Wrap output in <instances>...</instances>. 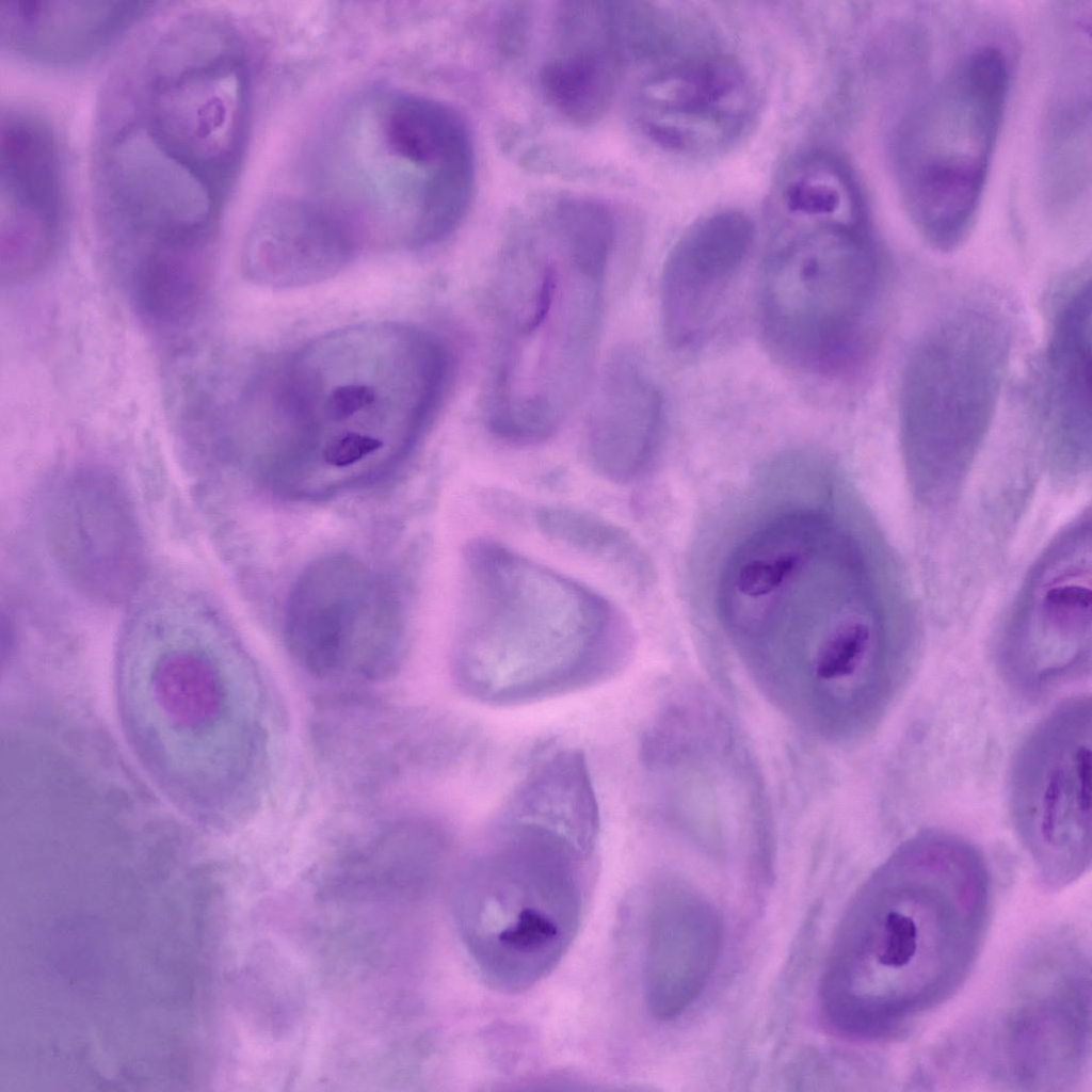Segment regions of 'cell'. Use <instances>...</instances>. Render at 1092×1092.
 Returning <instances> with one entry per match:
<instances>
[{"mask_svg":"<svg viewBox=\"0 0 1092 1092\" xmlns=\"http://www.w3.org/2000/svg\"><path fill=\"white\" fill-rule=\"evenodd\" d=\"M728 553L726 631L774 704L836 741L868 736L909 684L906 638L873 619L855 543L829 512L768 511Z\"/></svg>","mask_w":1092,"mask_h":1092,"instance_id":"1","label":"cell"},{"mask_svg":"<svg viewBox=\"0 0 1092 1092\" xmlns=\"http://www.w3.org/2000/svg\"><path fill=\"white\" fill-rule=\"evenodd\" d=\"M989 873L961 835L922 830L874 870L846 912L820 986L842 1034L874 1039L949 996L985 929Z\"/></svg>","mask_w":1092,"mask_h":1092,"instance_id":"2","label":"cell"},{"mask_svg":"<svg viewBox=\"0 0 1092 1092\" xmlns=\"http://www.w3.org/2000/svg\"><path fill=\"white\" fill-rule=\"evenodd\" d=\"M250 111L244 90L210 65L131 61L100 112L96 206L148 236L215 230L242 162Z\"/></svg>","mask_w":1092,"mask_h":1092,"instance_id":"3","label":"cell"},{"mask_svg":"<svg viewBox=\"0 0 1092 1092\" xmlns=\"http://www.w3.org/2000/svg\"><path fill=\"white\" fill-rule=\"evenodd\" d=\"M318 155L316 202L358 243L438 242L471 203L476 161L467 123L424 96L364 93L332 121Z\"/></svg>","mask_w":1092,"mask_h":1092,"instance_id":"4","label":"cell"},{"mask_svg":"<svg viewBox=\"0 0 1092 1092\" xmlns=\"http://www.w3.org/2000/svg\"><path fill=\"white\" fill-rule=\"evenodd\" d=\"M468 573L457 679L469 695L533 702L595 685L625 661L629 641L615 613L579 583L485 541L470 548Z\"/></svg>","mask_w":1092,"mask_h":1092,"instance_id":"5","label":"cell"},{"mask_svg":"<svg viewBox=\"0 0 1092 1092\" xmlns=\"http://www.w3.org/2000/svg\"><path fill=\"white\" fill-rule=\"evenodd\" d=\"M593 854L556 831L503 818L462 869L455 922L488 986L520 993L559 964L580 928Z\"/></svg>","mask_w":1092,"mask_h":1092,"instance_id":"6","label":"cell"},{"mask_svg":"<svg viewBox=\"0 0 1092 1092\" xmlns=\"http://www.w3.org/2000/svg\"><path fill=\"white\" fill-rule=\"evenodd\" d=\"M884 289L869 215L770 222L760 323L767 346L788 367L833 380L858 372L877 346Z\"/></svg>","mask_w":1092,"mask_h":1092,"instance_id":"7","label":"cell"},{"mask_svg":"<svg viewBox=\"0 0 1092 1092\" xmlns=\"http://www.w3.org/2000/svg\"><path fill=\"white\" fill-rule=\"evenodd\" d=\"M1009 65L994 46L960 58L897 127L893 163L913 225L934 248L969 232L1002 123Z\"/></svg>","mask_w":1092,"mask_h":1092,"instance_id":"8","label":"cell"},{"mask_svg":"<svg viewBox=\"0 0 1092 1092\" xmlns=\"http://www.w3.org/2000/svg\"><path fill=\"white\" fill-rule=\"evenodd\" d=\"M1011 351L1006 317L987 303L959 306L912 348L901 375L904 453L918 470L965 465L997 408Z\"/></svg>","mask_w":1092,"mask_h":1092,"instance_id":"9","label":"cell"},{"mask_svg":"<svg viewBox=\"0 0 1092 1092\" xmlns=\"http://www.w3.org/2000/svg\"><path fill=\"white\" fill-rule=\"evenodd\" d=\"M1090 697L1065 701L1018 746L1010 768L1012 824L1042 880L1063 886L1091 862Z\"/></svg>","mask_w":1092,"mask_h":1092,"instance_id":"10","label":"cell"},{"mask_svg":"<svg viewBox=\"0 0 1092 1092\" xmlns=\"http://www.w3.org/2000/svg\"><path fill=\"white\" fill-rule=\"evenodd\" d=\"M44 518L51 556L79 592L107 605L134 595L146 552L133 504L115 475L97 466L73 469L52 489Z\"/></svg>","mask_w":1092,"mask_h":1092,"instance_id":"11","label":"cell"},{"mask_svg":"<svg viewBox=\"0 0 1092 1092\" xmlns=\"http://www.w3.org/2000/svg\"><path fill=\"white\" fill-rule=\"evenodd\" d=\"M1082 546L1079 534L1051 553L1000 645V675L1026 698H1040L1090 672V550L1085 553Z\"/></svg>","mask_w":1092,"mask_h":1092,"instance_id":"12","label":"cell"},{"mask_svg":"<svg viewBox=\"0 0 1092 1092\" xmlns=\"http://www.w3.org/2000/svg\"><path fill=\"white\" fill-rule=\"evenodd\" d=\"M758 94L734 57L704 50L664 64L639 86L633 101L642 132L686 157L720 154L752 128Z\"/></svg>","mask_w":1092,"mask_h":1092,"instance_id":"13","label":"cell"},{"mask_svg":"<svg viewBox=\"0 0 1092 1092\" xmlns=\"http://www.w3.org/2000/svg\"><path fill=\"white\" fill-rule=\"evenodd\" d=\"M0 167V276L15 283L49 261L63 224L62 159L48 121L27 108L2 111Z\"/></svg>","mask_w":1092,"mask_h":1092,"instance_id":"14","label":"cell"},{"mask_svg":"<svg viewBox=\"0 0 1092 1092\" xmlns=\"http://www.w3.org/2000/svg\"><path fill=\"white\" fill-rule=\"evenodd\" d=\"M753 242L752 221L736 210L706 215L681 235L660 287L662 330L672 348L695 350L709 338Z\"/></svg>","mask_w":1092,"mask_h":1092,"instance_id":"15","label":"cell"},{"mask_svg":"<svg viewBox=\"0 0 1092 1092\" xmlns=\"http://www.w3.org/2000/svg\"><path fill=\"white\" fill-rule=\"evenodd\" d=\"M723 938L716 906L694 886L664 879L652 889L646 917L644 1000L649 1014L670 1022L702 994Z\"/></svg>","mask_w":1092,"mask_h":1092,"instance_id":"16","label":"cell"},{"mask_svg":"<svg viewBox=\"0 0 1092 1092\" xmlns=\"http://www.w3.org/2000/svg\"><path fill=\"white\" fill-rule=\"evenodd\" d=\"M624 50L615 3H560L540 70L547 102L575 125L595 123L614 96Z\"/></svg>","mask_w":1092,"mask_h":1092,"instance_id":"17","label":"cell"},{"mask_svg":"<svg viewBox=\"0 0 1092 1092\" xmlns=\"http://www.w3.org/2000/svg\"><path fill=\"white\" fill-rule=\"evenodd\" d=\"M1065 286L1053 306L1034 410L1059 450L1082 454L1091 433L1090 277L1080 275Z\"/></svg>","mask_w":1092,"mask_h":1092,"instance_id":"18","label":"cell"},{"mask_svg":"<svg viewBox=\"0 0 1092 1092\" xmlns=\"http://www.w3.org/2000/svg\"><path fill=\"white\" fill-rule=\"evenodd\" d=\"M357 245L352 234L317 202L279 199L253 225L242 267L259 284L305 286L335 275Z\"/></svg>","mask_w":1092,"mask_h":1092,"instance_id":"19","label":"cell"},{"mask_svg":"<svg viewBox=\"0 0 1092 1092\" xmlns=\"http://www.w3.org/2000/svg\"><path fill=\"white\" fill-rule=\"evenodd\" d=\"M662 416L660 391L638 356L616 349L606 363L589 418L593 467L615 482L638 477L655 454Z\"/></svg>","mask_w":1092,"mask_h":1092,"instance_id":"20","label":"cell"},{"mask_svg":"<svg viewBox=\"0 0 1092 1092\" xmlns=\"http://www.w3.org/2000/svg\"><path fill=\"white\" fill-rule=\"evenodd\" d=\"M149 5L139 1H1V45L34 64L77 65L115 42Z\"/></svg>","mask_w":1092,"mask_h":1092,"instance_id":"21","label":"cell"},{"mask_svg":"<svg viewBox=\"0 0 1092 1092\" xmlns=\"http://www.w3.org/2000/svg\"><path fill=\"white\" fill-rule=\"evenodd\" d=\"M1085 981L1082 976L1063 977L1010 1017L1006 1059L1021 1083H1065L1085 1064L1089 1043Z\"/></svg>","mask_w":1092,"mask_h":1092,"instance_id":"22","label":"cell"},{"mask_svg":"<svg viewBox=\"0 0 1092 1092\" xmlns=\"http://www.w3.org/2000/svg\"><path fill=\"white\" fill-rule=\"evenodd\" d=\"M504 818L548 828L594 851L599 808L583 754L563 750L537 764L515 790Z\"/></svg>","mask_w":1092,"mask_h":1092,"instance_id":"23","label":"cell"},{"mask_svg":"<svg viewBox=\"0 0 1092 1092\" xmlns=\"http://www.w3.org/2000/svg\"><path fill=\"white\" fill-rule=\"evenodd\" d=\"M130 283L139 310L152 323L171 326L191 319L207 293L212 243L159 246L132 260Z\"/></svg>","mask_w":1092,"mask_h":1092,"instance_id":"24","label":"cell"},{"mask_svg":"<svg viewBox=\"0 0 1092 1092\" xmlns=\"http://www.w3.org/2000/svg\"><path fill=\"white\" fill-rule=\"evenodd\" d=\"M770 221H824L868 214L854 176L839 159L808 152L782 170L770 200Z\"/></svg>","mask_w":1092,"mask_h":1092,"instance_id":"25","label":"cell"},{"mask_svg":"<svg viewBox=\"0 0 1092 1092\" xmlns=\"http://www.w3.org/2000/svg\"><path fill=\"white\" fill-rule=\"evenodd\" d=\"M156 696L175 722L188 726L213 721L222 705V684L211 662L199 654H167L155 671Z\"/></svg>","mask_w":1092,"mask_h":1092,"instance_id":"26","label":"cell"},{"mask_svg":"<svg viewBox=\"0 0 1092 1092\" xmlns=\"http://www.w3.org/2000/svg\"><path fill=\"white\" fill-rule=\"evenodd\" d=\"M542 530L551 537L579 551L614 564L632 561V546L613 525L585 512L546 508L539 512Z\"/></svg>","mask_w":1092,"mask_h":1092,"instance_id":"27","label":"cell"},{"mask_svg":"<svg viewBox=\"0 0 1092 1092\" xmlns=\"http://www.w3.org/2000/svg\"><path fill=\"white\" fill-rule=\"evenodd\" d=\"M384 443L363 435H347L333 439L323 448L324 461L334 467L352 465L378 451Z\"/></svg>","mask_w":1092,"mask_h":1092,"instance_id":"28","label":"cell"}]
</instances>
